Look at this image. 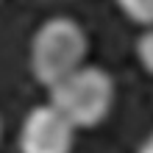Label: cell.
I'll return each mask as SVG.
<instances>
[{"label":"cell","instance_id":"obj_1","mask_svg":"<svg viewBox=\"0 0 153 153\" xmlns=\"http://www.w3.org/2000/svg\"><path fill=\"white\" fill-rule=\"evenodd\" d=\"M89 50L86 31L81 22L67 14L45 20L31 39V73L45 86H56L59 81L84 67Z\"/></svg>","mask_w":153,"mask_h":153},{"label":"cell","instance_id":"obj_2","mask_svg":"<svg viewBox=\"0 0 153 153\" xmlns=\"http://www.w3.org/2000/svg\"><path fill=\"white\" fill-rule=\"evenodd\" d=\"M50 106L73 123V128H95L114 106V78L103 67L84 64L73 75L50 86Z\"/></svg>","mask_w":153,"mask_h":153},{"label":"cell","instance_id":"obj_3","mask_svg":"<svg viewBox=\"0 0 153 153\" xmlns=\"http://www.w3.org/2000/svg\"><path fill=\"white\" fill-rule=\"evenodd\" d=\"M75 128L50 103L33 106L20 125L17 148L20 153H73Z\"/></svg>","mask_w":153,"mask_h":153},{"label":"cell","instance_id":"obj_4","mask_svg":"<svg viewBox=\"0 0 153 153\" xmlns=\"http://www.w3.org/2000/svg\"><path fill=\"white\" fill-rule=\"evenodd\" d=\"M120 11L145 31H153V0H123Z\"/></svg>","mask_w":153,"mask_h":153},{"label":"cell","instance_id":"obj_5","mask_svg":"<svg viewBox=\"0 0 153 153\" xmlns=\"http://www.w3.org/2000/svg\"><path fill=\"white\" fill-rule=\"evenodd\" d=\"M137 59H139L142 70L153 75V31H145L137 39Z\"/></svg>","mask_w":153,"mask_h":153},{"label":"cell","instance_id":"obj_6","mask_svg":"<svg viewBox=\"0 0 153 153\" xmlns=\"http://www.w3.org/2000/svg\"><path fill=\"white\" fill-rule=\"evenodd\" d=\"M137 153H153V134H150V137L139 145V150H137Z\"/></svg>","mask_w":153,"mask_h":153},{"label":"cell","instance_id":"obj_7","mask_svg":"<svg viewBox=\"0 0 153 153\" xmlns=\"http://www.w3.org/2000/svg\"><path fill=\"white\" fill-rule=\"evenodd\" d=\"M0 139H3V117H0Z\"/></svg>","mask_w":153,"mask_h":153}]
</instances>
